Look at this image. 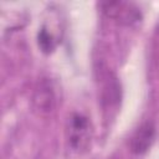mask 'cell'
<instances>
[{
    "label": "cell",
    "instance_id": "cell-3",
    "mask_svg": "<svg viewBox=\"0 0 159 159\" xmlns=\"http://www.w3.org/2000/svg\"><path fill=\"white\" fill-rule=\"evenodd\" d=\"M101 11L109 19H113L124 25H132L140 20V12L138 9L124 1H104L99 2Z\"/></svg>",
    "mask_w": 159,
    "mask_h": 159
},
{
    "label": "cell",
    "instance_id": "cell-5",
    "mask_svg": "<svg viewBox=\"0 0 159 159\" xmlns=\"http://www.w3.org/2000/svg\"><path fill=\"white\" fill-rule=\"evenodd\" d=\"M37 43L43 53H51L56 47V41L52 34L48 32V30L45 26H42L37 34Z\"/></svg>",
    "mask_w": 159,
    "mask_h": 159
},
{
    "label": "cell",
    "instance_id": "cell-2",
    "mask_svg": "<svg viewBox=\"0 0 159 159\" xmlns=\"http://www.w3.org/2000/svg\"><path fill=\"white\" fill-rule=\"evenodd\" d=\"M56 102V92L52 81L47 77L40 78L32 93L34 109L41 116H47L55 111Z\"/></svg>",
    "mask_w": 159,
    "mask_h": 159
},
{
    "label": "cell",
    "instance_id": "cell-4",
    "mask_svg": "<svg viewBox=\"0 0 159 159\" xmlns=\"http://www.w3.org/2000/svg\"><path fill=\"white\" fill-rule=\"evenodd\" d=\"M155 139V125L153 122L147 120L142 123L130 138V150L134 154H144L152 147Z\"/></svg>",
    "mask_w": 159,
    "mask_h": 159
},
{
    "label": "cell",
    "instance_id": "cell-1",
    "mask_svg": "<svg viewBox=\"0 0 159 159\" xmlns=\"http://www.w3.org/2000/svg\"><path fill=\"white\" fill-rule=\"evenodd\" d=\"M92 129V123L86 116L81 113H72L67 120L66 129L70 148L75 152L86 150L91 143Z\"/></svg>",
    "mask_w": 159,
    "mask_h": 159
}]
</instances>
